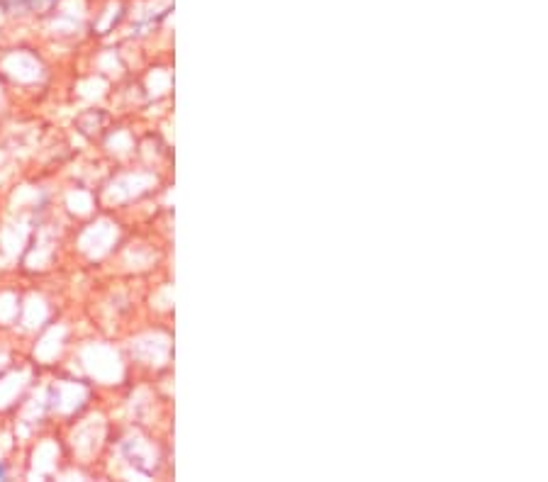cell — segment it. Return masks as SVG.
<instances>
[{
    "label": "cell",
    "instance_id": "cell-2",
    "mask_svg": "<svg viewBox=\"0 0 548 482\" xmlns=\"http://www.w3.org/2000/svg\"><path fill=\"white\" fill-rule=\"evenodd\" d=\"M5 478H8V470H5V465L0 463V480H5Z\"/></svg>",
    "mask_w": 548,
    "mask_h": 482
},
{
    "label": "cell",
    "instance_id": "cell-1",
    "mask_svg": "<svg viewBox=\"0 0 548 482\" xmlns=\"http://www.w3.org/2000/svg\"><path fill=\"white\" fill-rule=\"evenodd\" d=\"M3 3V8H20V10H32V8H39V5L44 3V0H0Z\"/></svg>",
    "mask_w": 548,
    "mask_h": 482
}]
</instances>
